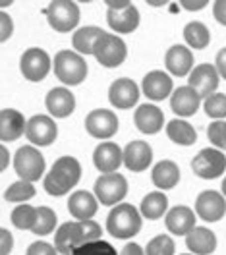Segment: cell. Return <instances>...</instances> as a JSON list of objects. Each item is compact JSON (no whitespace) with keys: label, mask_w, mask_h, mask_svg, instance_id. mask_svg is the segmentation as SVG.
Instances as JSON below:
<instances>
[{"label":"cell","mask_w":226,"mask_h":255,"mask_svg":"<svg viewBox=\"0 0 226 255\" xmlns=\"http://www.w3.org/2000/svg\"><path fill=\"white\" fill-rule=\"evenodd\" d=\"M133 122H135V128L143 133H157L161 131L162 124H164V116H162V111L159 107L151 105V103H145V105H139L135 112H133Z\"/></svg>","instance_id":"d4e9b609"},{"label":"cell","mask_w":226,"mask_h":255,"mask_svg":"<svg viewBox=\"0 0 226 255\" xmlns=\"http://www.w3.org/2000/svg\"><path fill=\"white\" fill-rule=\"evenodd\" d=\"M166 135H168L170 141H174L176 145H186V147L194 145L195 139H197L195 128L190 122L182 120V118H174L166 124Z\"/></svg>","instance_id":"f546056e"},{"label":"cell","mask_w":226,"mask_h":255,"mask_svg":"<svg viewBox=\"0 0 226 255\" xmlns=\"http://www.w3.org/2000/svg\"><path fill=\"white\" fill-rule=\"evenodd\" d=\"M215 68H217L219 76H223V78L226 80V47L219 50V54H217V64H215Z\"/></svg>","instance_id":"f6af8a7d"},{"label":"cell","mask_w":226,"mask_h":255,"mask_svg":"<svg viewBox=\"0 0 226 255\" xmlns=\"http://www.w3.org/2000/svg\"><path fill=\"white\" fill-rule=\"evenodd\" d=\"M19 70L23 78L29 81H43L50 72V58L49 54L39 47L27 48L21 54L19 60Z\"/></svg>","instance_id":"9c48e42d"},{"label":"cell","mask_w":226,"mask_h":255,"mask_svg":"<svg viewBox=\"0 0 226 255\" xmlns=\"http://www.w3.org/2000/svg\"><path fill=\"white\" fill-rule=\"evenodd\" d=\"M164 224L174 236H188L195 228V213L184 205H176L166 213Z\"/></svg>","instance_id":"cb8c5ba5"},{"label":"cell","mask_w":226,"mask_h":255,"mask_svg":"<svg viewBox=\"0 0 226 255\" xmlns=\"http://www.w3.org/2000/svg\"><path fill=\"white\" fill-rule=\"evenodd\" d=\"M199 105H201V97L195 91L194 87L186 85V87H178L174 89V93L170 97V107L176 116L182 118H188V116H194L195 112L199 111Z\"/></svg>","instance_id":"ffe728a7"},{"label":"cell","mask_w":226,"mask_h":255,"mask_svg":"<svg viewBox=\"0 0 226 255\" xmlns=\"http://www.w3.org/2000/svg\"><path fill=\"white\" fill-rule=\"evenodd\" d=\"M186 246L194 255H211L217 250V236L205 226H195L186 236Z\"/></svg>","instance_id":"4316f807"},{"label":"cell","mask_w":226,"mask_h":255,"mask_svg":"<svg viewBox=\"0 0 226 255\" xmlns=\"http://www.w3.org/2000/svg\"><path fill=\"white\" fill-rule=\"evenodd\" d=\"M141 213L129 203H118L107 217V230L109 234L118 240L133 238L141 230Z\"/></svg>","instance_id":"7a4b0ae2"},{"label":"cell","mask_w":226,"mask_h":255,"mask_svg":"<svg viewBox=\"0 0 226 255\" xmlns=\"http://www.w3.org/2000/svg\"><path fill=\"white\" fill-rule=\"evenodd\" d=\"M129 4H131V2H124V0L113 2V0H111V2H107V8H109V10H124V8L129 6Z\"/></svg>","instance_id":"681fc988"},{"label":"cell","mask_w":226,"mask_h":255,"mask_svg":"<svg viewBox=\"0 0 226 255\" xmlns=\"http://www.w3.org/2000/svg\"><path fill=\"white\" fill-rule=\"evenodd\" d=\"M93 56L105 68H118L120 64L126 60V56H128V47H126L124 39H120L118 35L105 33L99 39Z\"/></svg>","instance_id":"8992f818"},{"label":"cell","mask_w":226,"mask_h":255,"mask_svg":"<svg viewBox=\"0 0 226 255\" xmlns=\"http://www.w3.org/2000/svg\"><path fill=\"white\" fill-rule=\"evenodd\" d=\"M25 255H58V250L47 242H33Z\"/></svg>","instance_id":"60d3db41"},{"label":"cell","mask_w":226,"mask_h":255,"mask_svg":"<svg viewBox=\"0 0 226 255\" xmlns=\"http://www.w3.org/2000/svg\"><path fill=\"white\" fill-rule=\"evenodd\" d=\"M139 213H141V217L151 219V221L161 219L162 215L168 213V199H166V195L161 193V191H153V193L145 195L143 201H141Z\"/></svg>","instance_id":"4dcf8cb0"},{"label":"cell","mask_w":226,"mask_h":255,"mask_svg":"<svg viewBox=\"0 0 226 255\" xmlns=\"http://www.w3.org/2000/svg\"><path fill=\"white\" fill-rule=\"evenodd\" d=\"M85 128H87L89 135H93L97 139H109L118 131V118L113 111L97 109V111H91L87 114Z\"/></svg>","instance_id":"7c38bea8"},{"label":"cell","mask_w":226,"mask_h":255,"mask_svg":"<svg viewBox=\"0 0 226 255\" xmlns=\"http://www.w3.org/2000/svg\"><path fill=\"white\" fill-rule=\"evenodd\" d=\"M153 162V149L145 141H131L124 149V164L131 172H143Z\"/></svg>","instance_id":"7402d4cb"},{"label":"cell","mask_w":226,"mask_h":255,"mask_svg":"<svg viewBox=\"0 0 226 255\" xmlns=\"http://www.w3.org/2000/svg\"><path fill=\"white\" fill-rule=\"evenodd\" d=\"M27 129L25 116L16 109L0 111V139L2 141H16Z\"/></svg>","instance_id":"d6986e66"},{"label":"cell","mask_w":226,"mask_h":255,"mask_svg":"<svg viewBox=\"0 0 226 255\" xmlns=\"http://www.w3.org/2000/svg\"><path fill=\"white\" fill-rule=\"evenodd\" d=\"M72 255H120L114 250L113 244L105 240H95V242H85L80 248H76Z\"/></svg>","instance_id":"d590c367"},{"label":"cell","mask_w":226,"mask_h":255,"mask_svg":"<svg viewBox=\"0 0 226 255\" xmlns=\"http://www.w3.org/2000/svg\"><path fill=\"white\" fill-rule=\"evenodd\" d=\"M45 105H47V111L50 112V116L68 118L76 111V97L66 87H54L45 97Z\"/></svg>","instance_id":"e0dca14e"},{"label":"cell","mask_w":226,"mask_h":255,"mask_svg":"<svg viewBox=\"0 0 226 255\" xmlns=\"http://www.w3.org/2000/svg\"><path fill=\"white\" fill-rule=\"evenodd\" d=\"M151 180L159 190H172L180 182V168L174 160H161L151 170Z\"/></svg>","instance_id":"83f0119b"},{"label":"cell","mask_w":226,"mask_h":255,"mask_svg":"<svg viewBox=\"0 0 226 255\" xmlns=\"http://www.w3.org/2000/svg\"><path fill=\"white\" fill-rule=\"evenodd\" d=\"M195 213L205 223H217L226 215V197L215 190L203 191L195 199Z\"/></svg>","instance_id":"30bf717a"},{"label":"cell","mask_w":226,"mask_h":255,"mask_svg":"<svg viewBox=\"0 0 226 255\" xmlns=\"http://www.w3.org/2000/svg\"><path fill=\"white\" fill-rule=\"evenodd\" d=\"M27 139L31 145L37 147H47L54 143L56 135H58V128L54 124V120L47 114H35L31 120H27V129H25Z\"/></svg>","instance_id":"8fae6325"},{"label":"cell","mask_w":226,"mask_h":255,"mask_svg":"<svg viewBox=\"0 0 226 255\" xmlns=\"http://www.w3.org/2000/svg\"><path fill=\"white\" fill-rule=\"evenodd\" d=\"M219 78L221 76H219V72H217V68L213 64H199L197 68L192 70L188 85L194 87L201 99H207L209 95L217 93Z\"/></svg>","instance_id":"4fadbf2b"},{"label":"cell","mask_w":226,"mask_h":255,"mask_svg":"<svg viewBox=\"0 0 226 255\" xmlns=\"http://www.w3.org/2000/svg\"><path fill=\"white\" fill-rule=\"evenodd\" d=\"M81 178V164L78 159L74 157H60L56 162L50 166L45 178V190L47 193L58 197V195H66L78 186Z\"/></svg>","instance_id":"6da1fadb"},{"label":"cell","mask_w":226,"mask_h":255,"mask_svg":"<svg viewBox=\"0 0 226 255\" xmlns=\"http://www.w3.org/2000/svg\"><path fill=\"white\" fill-rule=\"evenodd\" d=\"M0 155H2V162H0V172H4V170L8 168V164H10V153H8V149H6V147H0Z\"/></svg>","instance_id":"c3c4849f"},{"label":"cell","mask_w":226,"mask_h":255,"mask_svg":"<svg viewBox=\"0 0 226 255\" xmlns=\"http://www.w3.org/2000/svg\"><path fill=\"white\" fill-rule=\"evenodd\" d=\"M164 64H166V70L172 74V76H186V74H192L194 70V54L192 50L184 45H174L166 50V56H164Z\"/></svg>","instance_id":"44dd1931"},{"label":"cell","mask_w":226,"mask_h":255,"mask_svg":"<svg viewBox=\"0 0 226 255\" xmlns=\"http://www.w3.org/2000/svg\"><path fill=\"white\" fill-rule=\"evenodd\" d=\"M184 39L192 48H205L211 41V33L201 21H190L184 27Z\"/></svg>","instance_id":"1f68e13d"},{"label":"cell","mask_w":226,"mask_h":255,"mask_svg":"<svg viewBox=\"0 0 226 255\" xmlns=\"http://www.w3.org/2000/svg\"><path fill=\"white\" fill-rule=\"evenodd\" d=\"M128 193V182L118 172L103 174L95 182V195L103 205H118Z\"/></svg>","instance_id":"ba28073f"},{"label":"cell","mask_w":226,"mask_h":255,"mask_svg":"<svg viewBox=\"0 0 226 255\" xmlns=\"http://www.w3.org/2000/svg\"><path fill=\"white\" fill-rule=\"evenodd\" d=\"M205 6H207V0H195V2L184 0V2H182V8H186V10H192V12H195V10H203Z\"/></svg>","instance_id":"7dc6e473"},{"label":"cell","mask_w":226,"mask_h":255,"mask_svg":"<svg viewBox=\"0 0 226 255\" xmlns=\"http://www.w3.org/2000/svg\"><path fill=\"white\" fill-rule=\"evenodd\" d=\"M174 240L166 234H159L147 244L145 255H174Z\"/></svg>","instance_id":"74e56055"},{"label":"cell","mask_w":226,"mask_h":255,"mask_svg":"<svg viewBox=\"0 0 226 255\" xmlns=\"http://www.w3.org/2000/svg\"><path fill=\"white\" fill-rule=\"evenodd\" d=\"M205 114L215 120H225L226 118V95L225 93H213L203 103Z\"/></svg>","instance_id":"8d00e7d4"},{"label":"cell","mask_w":226,"mask_h":255,"mask_svg":"<svg viewBox=\"0 0 226 255\" xmlns=\"http://www.w3.org/2000/svg\"><path fill=\"white\" fill-rule=\"evenodd\" d=\"M81 244H85V240L80 223H64L56 228L54 248L58 250V254H72Z\"/></svg>","instance_id":"603a6c76"},{"label":"cell","mask_w":226,"mask_h":255,"mask_svg":"<svg viewBox=\"0 0 226 255\" xmlns=\"http://www.w3.org/2000/svg\"><path fill=\"white\" fill-rule=\"evenodd\" d=\"M14 31V23H12V17L8 16L6 12H0V43L8 41L10 35Z\"/></svg>","instance_id":"b9f144b4"},{"label":"cell","mask_w":226,"mask_h":255,"mask_svg":"<svg viewBox=\"0 0 226 255\" xmlns=\"http://www.w3.org/2000/svg\"><path fill=\"white\" fill-rule=\"evenodd\" d=\"M93 162L103 174H113L124 164V151L113 141H105L95 149Z\"/></svg>","instance_id":"2e32d148"},{"label":"cell","mask_w":226,"mask_h":255,"mask_svg":"<svg viewBox=\"0 0 226 255\" xmlns=\"http://www.w3.org/2000/svg\"><path fill=\"white\" fill-rule=\"evenodd\" d=\"M120 255H145V252L141 250V246H139V244H135V242H128V244L122 248Z\"/></svg>","instance_id":"bcb514c9"},{"label":"cell","mask_w":226,"mask_h":255,"mask_svg":"<svg viewBox=\"0 0 226 255\" xmlns=\"http://www.w3.org/2000/svg\"><path fill=\"white\" fill-rule=\"evenodd\" d=\"M147 4H149V6H166L168 2H166V0H157V2H155V0H149Z\"/></svg>","instance_id":"f907efd6"},{"label":"cell","mask_w":226,"mask_h":255,"mask_svg":"<svg viewBox=\"0 0 226 255\" xmlns=\"http://www.w3.org/2000/svg\"><path fill=\"white\" fill-rule=\"evenodd\" d=\"M105 33H107L105 29L93 27V25L80 27L78 31L74 33V37H72V45H74V48H76L80 54H93L99 39H101Z\"/></svg>","instance_id":"f1b7e54d"},{"label":"cell","mask_w":226,"mask_h":255,"mask_svg":"<svg viewBox=\"0 0 226 255\" xmlns=\"http://www.w3.org/2000/svg\"><path fill=\"white\" fill-rule=\"evenodd\" d=\"M182 255H194V254H182Z\"/></svg>","instance_id":"db71d44e"},{"label":"cell","mask_w":226,"mask_h":255,"mask_svg":"<svg viewBox=\"0 0 226 255\" xmlns=\"http://www.w3.org/2000/svg\"><path fill=\"white\" fill-rule=\"evenodd\" d=\"M172 89H174V83H172L170 74L161 72V70L149 72L141 81V91L149 101H164L172 93Z\"/></svg>","instance_id":"9a60e30c"},{"label":"cell","mask_w":226,"mask_h":255,"mask_svg":"<svg viewBox=\"0 0 226 255\" xmlns=\"http://www.w3.org/2000/svg\"><path fill=\"white\" fill-rule=\"evenodd\" d=\"M80 224H81V230H83V240H85V242L101 240V236H103V228H101L93 219H89V221H80Z\"/></svg>","instance_id":"ab89813d"},{"label":"cell","mask_w":226,"mask_h":255,"mask_svg":"<svg viewBox=\"0 0 226 255\" xmlns=\"http://www.w3.org/2000/svg\"><path fill=\"white\" fill-rule=\"evenodd\" d=\"M213 16L221 25H226V0H217L213 4Z\"/></svg>","instance_id":"ee69618b"},{"label":"cell","mask_w":226,"mask_h":255,"mask_svg":"<svg viewBox=\"0 0 226 255\" xmlns=\"http://www.w3.org/2000/svg\"><path fill=\"white\" fill-rule=\"evenodd\" d=\"M80 6L70 0H54L47 8V19L54 31L68 33L78 27L80 23Z\"/></svg>","instance_id":"277c9868"},{"label":"cell","mask_w":226,"mask_h":255,"mask_svg":"<svg viewBox=\"0 0 226 255\" xmlns=\"http://www.w3.org/2000/svg\"><path fill=\"white\" fill-rule=\"evenodd\" d=\"M211 143L215 145V149L226 151V122L225 120H215L207 129Z\"/></svg>","instance_id":"f35d334b"},{"label":"cell","mask_w":226,"mask_h":255,"mask_svg":"<svg viewBox=\"0 0 226 255\" xmlns=\"http://www.w3.org/2000/svg\"><path fill=\"white\" fill-rule=\"evenodd\" d=\"M68 209H70V215L76 217L78 221H89L99 211L97 195L87 190L74 191L68 199Z\"/></svg>","instance_id":"ac0fdd59"},{"label":"cell","mask_w":226,"mask_h":255,"mask_svg":"<svg viewBox=\"0 0 226 255\" xmlns=\"http://www.w3.org/2000/svg\"><path fill=\"white\" fill-rule=\"evenodd\" d=\"M54 74L64 85H80L87 78V62L74 50H60L54 56Z\"/></svg>","instance_id":"3957f363"},{"label":"cell","mask_w":226,"mask_h":255,"mask_svg":"<svg viewBox=\"0 0 226 255\" xmlns=\"http://www.w3.org/2000/svg\"><path fill=\"white\" fill-rule=\"evenodd\" d=\"M14 168L21 180L37 182L39 178H43V172H45V159L37 147L25 145V147H19L14 155Z\"/></svg>","instance_id":"5b68a950"},{"label":"cell","mask_w":226,"mask_h":255,"mask_svg":"<svg viewBox=\"0 0 226 255\" xmlns=\"http://www.w3.org/2000/svg\"><path fill=\"white\" fill-rule=\"evenodd\" d=\"M12 246H14V238H12L10 230L2 228L0 230V255H10Z\"/></svg>","instance_id":"7bdbcfd3"},{"label":"cell","mask_w":226,"mask_h":255,"mask_svg":"<svg viewBox=\"0 0 226 255\" xmlns=\"http://www.w3.org/2000/svg\"><path fill=\"white\" fill-rule=\"evenodd\" d=\"M192 168H194V172L199 178H203V180H215V178L225 174L226 155L221 149H215V147L203 149L192 160Z\"/></svg>","instance_id":"52a82bcc"},{"label":"cell","mask_w":226,"mask_h":255,"mask_svg":"<svg viewBox=\"0 0 226 255\" xmlns=\"http://www.w3.org/2000/svg\"><path fill=\"white\" fill-rule=\"evenodd\" d=\"M109 101L116 109H131L139 101V87L129 78H120L111 85L109 89Z\"/></svg>","instance_id":"5bb4252c"},{"label":"cell","mask_w":226,"mask_h":255,"mask_svg":"<svg viewBox=\"0 0 226 255\" xmlns=\"http://www.w3.org/2000/svg\"><path fill=\"white\" fill-rule=\"evenodd\" d=\"M58 224V219H56V213L50 207H37V223L33 226V234L37 236H47L50 232H54Z\"/></svg>","instance_id":"d6a6232c"},{"label":"cell","mask_w":226,"mask_h":255,"mask_svg":"<svg viewBox=\"0 0 226 255\" xmlns=\"http://www.w3.org/2000/svg\"><path fill=\"white\" fill-rule=\"evenodd\" d=\"M35 193H37V191H35L33 182L17 180V182H14L8 190L4 191V199H6V201H10V203H23V201L31 199Z\"/></svg>","instance_id":"836d02e7"},{"label":"cell","mask_w":226,"mask_h":255,"mask_svg":"<svg viewBox=\"0 0 226 255\" xmlns=\"http://www.w3.org/2000/svg\"><path fill=\"white\" fill-rule=\"evenodd\" d=\"M107 21L116 33H133L139 27V10L129 4L124 10H109L107 12Z\"/></svg>","instance_id":"484cf974"},{"label":"cell","mask_w":226,"mask_h":255,"mask_svg":"<svg viewBox=\"0 0 226 255\" xmlns=\"http://www.w3.org/2000/svg\"><path fill=\"white\" fill-rule=\"evenodd\" d=\"M12 224L19 230H33L37 223V207L31 205H19L12 211Z\"/></svg>","instance_id":"e575fe53"},{"label":"cell","mask_w":226,"mask_h":255,"mask_svg":"<svg viewBox=\"0 0 226 255\" xmlns=\"http://www.w3.org/2000/svg\"><path fill=\"white\" fill-rule=\"evenodd\" d=\"M58 255H72V254H58Z\"/></svg>","instance_id":"f5cc1de1"},{"label":"cell","mask_w":226,"mask_h":255,"mask_svg":"<svg viewBox=\"0 0 226 255\" xmlns=\"http://www.w3.org/2000/svg\"><path fill=\"white\" fill-rule=\"evenodd\" d=\"M223 193H225V197H226V178L223 180Z\"/></svg>","instance_id":"816d5d0a"}]
</instances>
